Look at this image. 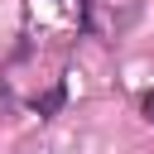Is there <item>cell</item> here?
Returning <instances> with one entry per match:
<instances>
[{"mask_svg": "<svg viewBox=\"0 0 154 154\" xmlns=\"http://www.w3.org/2000/svg\"><path fill=\"white\" fill-rule=\"evenodd\" d=\"M58 101H63V91H48V96L38 101V111H58Z\"/></svg>", "mask_w": 154, "mask_h": 154, "instance_id": "6da1fadb", "label": "cell"}, {"mask_svg": "<svg viewBox=\"0 0 154 154\" xmlns=\"http://www.w3.org/2000/svg\"><path fill=\"white\" fill-rule=\"evenodd\" d=\"M144 116H149V120H154V91H149V96H144Z\"/></svg>", "mask_w": 154, "mask_h": 154, "instance_id": "7a4b0ae2", "label": "cell"}]
</instances>
